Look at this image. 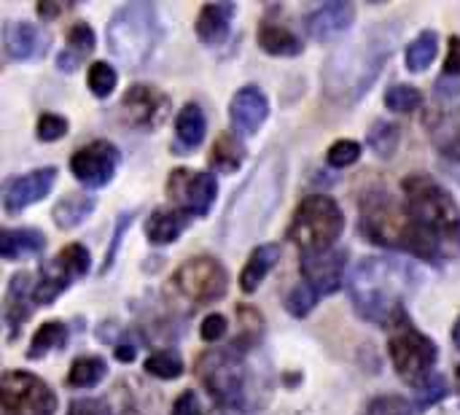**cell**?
Wrapping results in <instances>:
<instances>
[{
    "label": "cell",
    "instance_id": "obj_37",
    "mask_svg": "<svg viewBox=\"0 0 460 415\" xmlns=\"http://www.w3.org/2000/svg\"><path fill=\"white\" fill-rule=\"evenodd\" d=\"M318 300H321V294L310 286V284H296L291 292H288V297H286V311L294 316V319H305V316H310L313 313V308L318 305Z\"/></svg>",
    "mask_w": 460,
    "mask_h": 415
},
{
    "label": "cell",
    "instance_id": "obj_10",
    "mask_svg": "<svg viewBox=\"0 0 460 415\" xmlns=\"http://www.w3.org/2000/svg\"><path fill=\"white\" fill-rule=\"evenodd\" d=\"M172 289L178 292V297H183L194 308H202L226 294L229 273L213 257H191L175 270Z\"/></svg>",
    "mask_w": 460,
    "mask_h": 415
},
{
    "label": "cell",
    "instance_id": "obj_38",
    "mask_svg": "<svg viewBox=\"0 0 460 415\" xmlns=\"http://www.w3.org/2000/svg\"><path fill=\"white\" fill-rule=\"evenodd\" d=\"M86 78H89V89H92L94 97H108L119 84V73L108 62H92Z\"/></svg>",
    "mask_w": 460,
    "mask_h": 415
},
{
    "label": "cell",
    "instance_id": "obj_35",
    "mask_svg": "<svg viewBox=\"0 0 460 415\" xmlns=\"http://www.w3.org/2000/svg\"><path fill=\"white\" fill-rule=\"evenodd\" d=\"M146 373L159 381H178L183 375V362L172 351H156L146 359Z\"/></svg>",
    "mask_w": 460,
    "mask_h": 415
},
{
    "label": "cell",
    "instance_id": "obj_16",
    "mask_svg": "<svg viewBox=\"0 0 460 415\" xmlns=\"http://www.w3.org/2000/svg\"><path fill=\"white\" fill-rule=\"evenodd\" d=\"M57 184V167H38L27 176L11 178L3 186V211L5 216H16L27 211L30 205L40 203Z\"/></svg>",
    "mask_w": 460,
    "mask_h": 415
},
{
    "label": "cell",
    "instance_id": "obj_13",
    "mask_svg": "<svg viewBox=\"0 0 460 415\" xmlns=\"http://www.w3.org/2000/svg\"><path fill=\"white\" fill-rule=\"evenodd\" d=\"M218 194V181L213 173L205 170H191V167H175L167 176V197L175 211L186 213L189 219L208 216L210 205L216 203Z\"/></svg>",
    "mask_w": 460,
    "mask_h": 415
},
{
    "label": "cell",
    "instance_id": "obj_51",
    "mask_svg": "<svg viewBox=\"0 0 460 415\" xmlns=\"http://www.w3.org/2000/svg\"><path fill=\"white\" fill-rule=\"evenodd\" d=\"M437 89H439V95H445V97L460 95V78H453V84H450V76H442L439 84H437Z\"/></svg>",
    "mask_w": 460,
    "mask_h": 415
},
{
    "label": "cell",
    "instance_id": "obj_50",
    "mask_svg": "<svg viewBox=\"0 0 460 415\" xmlns=\"http://www.w3.org/2000/svg\"><path fill=\"white\" fill-rule=\"evenodd\" d=\"M78 65H81V57H75V54H73V51H67V49H62V51H59V57H57V68H59V70L73 73V70H78Z\"/></svg>",
    "mask_w": 460,
    "mask_h": 415
},
{
    "label": "cell",
    "instance_id": "obj_41",
    "mask_svg": "<svg viewBox=\"0 0 460 415\" xmlns=\"http://www.w3.org/2000/svg\"><path fill=\"white\" fill-rule=\"evenodd\" d=\"M67 119L65 116H57V113H43L40 119H38V130H35V135H38V140H43V143H54V140H59V138H65L67 135Z\"/></svg>",
    "mask_w": 460,
    "mask_h": 415
},
{
    "label": "cell",
    "instance_id": "obj_45",
    "mask_svg": "<svg viewBox=\"0 0 460 415\" xmlns=\"http://www.w3.org/2000/svg\"><path fill=\"white\" fill-rule=\"evenodd\" d=\"M67 415H111V408L102 402V400H73L67 405Z\"/></svg>",
    "mask_w": 460,
    "mask_h": 415
},
{
    "label": "cell",
    "instance_id": "obj_24",
    "mask_svg": "<svg viewBox=\"0 0 460 415\" xmlns=\"http://www.w3.org/2000/svg\"><path fill=\"white\" fill-rule=\"evenodd\" d=\"M186 227H189V216L175 208H156L146 219V235H148V243H154V246L175 243Z\"/></svg>",
    "mask_w": 460,
    "mask_h": 415
},
{
    "label": "cell",
    "instance_id": "obj_12",
    "mask_svg": "<svg viewBox=\"0 0 460 415\" xmlns=\"http://www.w3.org/2000/svg\"><path fill=\"white\" fill-rule=\"evenodd\" d=\"M89 273V251L81 243L65 246L54 259H49L35 281V305H51L62 292L73 286V281Z\"/></svg>",
    "mask_w": 460,
    "mask_h": 415
},
{
    "label": "cell",
    "instance_id": "obj_31",
    "mask_svg": "<svg viewBox=\"0 0 460 415\" xmlns=\"http://www.w3.org/2000/svg\"><path fill=\"white\" fill-rule=\"evenodd\" d=\"M439 54V35L434 30H423L410 46H407V70L423 73Z\"/></svg>",
    "mask_w": 460,
    "mask_h": 415
},
{
    "label": "cell",
    "instance_id": "obj_42",
    "mask_svg": "<svg viewBox=\"0 0 460 415\" xmlns=\"http://www.w3.org/2000/svg\"><path fill=\"white\" fill-rule=\"evenodd\" d=\"M364 415H412V405L404 397L388 394V397H377L369 402Z\"/></svg>",
    "mask_w": 460,
    "mask_h": 415
},
{
    "label": "cell",
    "instance_id": "obj_48",
    "mask_svg": "<svg viewBox=\"0 0 460 415\" xmlns=\"http://www.w3.org/2000/svg\"><path fill=\"white\" fill-rule=\"evenodd\" d=\"M445 73L460 78V35L450 38V51H447V62H445Z\"/></svg>",
    "mask_w": 460,
    "mask_h": 415
},
{
    "label": "cell",
    "instance_id": "obj_9",
    "mask_svg": "<svg viewBox=\"0 0 460 415\" xmlns=\"http://www.w3.org/2000/svg\"><path fill=\"white\" fill-rule=\"evenodd\" d=\"M388 354H391V362H394L399 378L404 383H410L412 389L420 386L429 375H434V365L439 359L437 343L429 335H423L420 329H415L410 316L402 319L396 327H391Z\"/></svg>",
    "mask_w": 460,
    "mask_h": 415
},
{
    "label": "cell",
    "instance_id": "obj_46",
    "mask_svg": "<svg viewBox=\"0 0 460 415\" xmlns=\"http://www.w3.org/2000/svg\"><path fill=\"white\" fill-rule=\"evenodd\" d=\"M132 219H135V213H121V219H119V224H116L113 243H111V248H108V254H105V265H102V270H100V273H108V270H111V265H113V257H116V251H119V246H121V238H124L127 227L132 224Z\"/></svg>",
    "mask_w": 460,
    "mask_h": 415
},
{
    "label": "cell",
    "instance_id": "obj_21",
    "mask_svg": "<svg viewBox=\"0 0 460 415\" xmlns=\"http://www.w3.org/2000/svg\"><path fill=\"white\" fill-rule=\"evenodd\" d=\"M3 46H5L8 59L24 62V59L46 54V35L35 24H30V22L11 19L3 27Z\"/></svg>",
    "mask_w": 460,
    "mask_h": 415
},
{
    "label": "cell",
    "instance_id": "obj_25",
    "mask_svg": "<svg viewBox=\"0 0 460 415\" xmlns=\"http://www.w3.org/2000/svg\"><path fill=\"white\" fill-rule=\"evenodd\" d=\"M280 262V246L278 243H264V246H259L253 254H251V259H248V265L243 267V273H240V289L245 292V294H253L264 281H267V275L272 273V267Z\"/></svg>",
    "mask_w": 460,
    "mask_h": 415
},
{
    "label": "cell",
    "instance_id": "obj_43",
    "mask_svg": "<svg viewBox=\"0 0 460 415\" xmlns=\"http://www.w3.org/2000/svg\"><path fill=\"white\" fill-rule=\"evenodd\" d=\"M437 143H439V149H442L447 157H453V159H458L460 162V113L447 124V127L439 130Z\"/></svg>",
    "mask_w": 460,
    "mask_h": 415
},
{
    "label": "cell",
    "instance_id": "obj_49",
    "mask_svg": "<svg viewBox=\"0 0 460 415\" xmlns=\"http://www.w3.org/2000/svg\"><path fill=\"white\" fill-rule=\"evenodd\" d=\"M113 351H116V359L124 362V365L135 362V356H137V346H135V340H132L129 335H124V338L113 346Z\"/></svg>",
    "mask_w": 460,
    "mask_h": 415
},
{
    "label": "cell",
    "instance_id": "obj_4",
    "mask_svg": "<svg viewBox=\"0 0 460 415\" xmlns=\"http://www.w3.org/2000/svg\"><path fill=\"white\" fill-rule=\"evenodd\" d=\"M283 197V159L270 154L245 178L243 189L232 197L224 219V238L229 246H240L264 232Z\"/></svg>",
    "mask_w": 460,
    "mask_h": 415
},
{
    "label": "cell",
    "instance_id": "obj_29",
    "mask_svg": "<svg viewBox=\"0 0 460 415\" xmlns=\"http://www.w3.org/2000/svg\"><path fill=\"white\" fill-rule=\"evenodd\" d=\"M105 375H108V365L100 356H78L70 365L67 386L70 389H92V386L102 383Z\"/></svg>",
    "mask_w": 460,
    "mask_h": 415
},
{
    "label": "cell",
    "instance_id": "obj_28",
    "mask_svg": "<svg viewBox=\"0 0 460 415\" xmlns=\"http://www.w3.org/2000/svg\"><path fill=\"white\" fill-rule=\"evenodd\" d=\"M94 197H89V194H78V192H73V194H65L57 205H54V211H51V216H54V224L59 227V230H73V227H78V224H84L86 219H89V213L94 211Z\"/></svg>",
    "mask_w": 460,
    "mask_h": 415
},
{
    "label": "cell",
    "instance_id": "obj_19",
    "mask_svg": "<svg viewBox=\"0 0 460 415\" xmlns=\"http://www.w3.org/2000/svg\"><path fill=\"white\" fill-rule=\"evenodd\" d=\"M353 22H356V5L348 0H334V3H323L307 16V32L318 43H332L342 38L353 27Z\"/></svg>",
    "mask_w": 460,
    "mask_h": 415
},
{
    "label": "cell",
    "instance_id": "obj_36",
    "mask_svg": "<svg viewBox=\"0 0 460 415\" xmlns=\"http://www.w3.org/2000/svg\"><path fill=\"white\" fill-rule=\"evenodd\" d=\"M447 381L439 375V373H434V375H429L420 386H415V410H429V408H434L437 402H442L445 397H447Z\"/></svg>",
    "mask_w": 460,
    "mask_h": 415
},
{
    "label": "cell",
    "instance_id": "obj_33",
    "mask_svg": "<svg viewBox=\"0 0 460 415\" xmlns=\"http://www.w3.org/2000/svg\"><path fill=\"white\" fill-rule=\"evenodd\" d=\"M243 159H245V149L237 138L232 135H221L213 146V154H210V165L218 170V173H237L243 167Z\"/></svg>",
    "mask_w": 460,
    "mask_h": 415
},
{
    "label": "cell",
    "instance_id": "obj_8",
    "mask_svg": "<svg viewBox=\"0 0 460 415\" xmlns=\"http://www.w3.org/2000/svg\"><path fill=\"white\" fill-rule=\"evenodd\" d=\"M342 230H345V216L340 205L329 194H310L296 205L288 227V238L302 251V257H310V254L332 251Z\"/></svg>",
    "mask_w": 460,
    "mask_h": 415
},
{
    "label": "cell",
    "instance_id": "obj_17",
    "mask_svg": "<svg viewBox=\"0 0 460 415\" xmlns=\"http://www.w3.org/2000/svg\"><path fill=\"white\" fill-rule=\"evenodd\" d=\"M345 267H348V254L342 248H332L326 254H310L302 257L299 262L305 284H310L321 297L334 294L345 286Z\"/></svg>",
    "mask_w": 460,
    "mask_h": 415
},
{
    "label": "cell",
    "instance_id": "obj_2",
    "mask_svg": "<svg viewBox=\"0 0 460 415\" xmlns=\"http://www.w3.org/2000/svg\"><path fill=\"white\" fill-rule=\"evenodd\" d=\"M396 41H399V27L396 24L391 27L385 22L364 32L353 43L340 46L323 68V89L329 100L340 105L358 103L383 73V65L391 59Z\"/></svg>",
    "mask_w": 460,
    "mask_h": 415
},
{
    "label": "cell",
    "instance_id": "obj_26",
    "mask_svg": "<svg viewBox=\"0 0 460 415\" xmlns=\"http://www.w3.org/2000/svg\"><path fill=\"white\" fill-rule=\"evenodd\" d=\"M43 248H46V238L38 230H3L0 232V257L5 262L43 254Z\"/></svg>",
    "mask_w": 460,
    "mask_h": 415
},
{
    "label": "cell",
    "instance_id": "obj_1",
    "mask_svg": "<svg viewBox=\"0 0 460 415\" xmlns=\"http://www.w3.org/2000/svg\"><path fill=\"white\" fill-rule=\"evenodd\" d=\"M420 281L423 275L412 262L369 257L353 267L348 294L364 321L391 329L407 319V300L418 292Z\"/></svg>",
    "mask_w": 460,
    "mask_h": 415
},
{
    "label": "cell",
    "instance_id": "obj_11",
    "mask_svg": "<svg viewBox=\"0 0 460 415\" xmlns=\"http://www.w3.org/2000/svg\"><path fill=\"white\" fill-rule=\"evenodd\" d=\"M0 400L3 415H54L57 413V394L51 386L24 370L5 373L0 381Z\"/></svg>",
    "mask_w": 460,
    "mask_h": 415
},
{
    "label": "cell",
    "instance_id": "obj_34",
    "mask_svg": "<svg viewBox=\"0 0 460 415\" xmlns=\"http://www.w3.org/2000/svg\"><path fill=\"white\" fill-rule=\"evenodd\" d=\"M385 105L394 111V113H410V111H418L423 105V92L418 86H410V84H394L388 86L385 92Z\"/></svg>",
    "mask_w": 460,
    "mask_h": 415
},
{
    "label": "cell",
    "instance_id": "obj_30",
    "mask_svg": "<svg viewBox=\"0 0 460 415\" xmlns=\"http://www.w3.org/2000/svg\"><path fill=\"white\" fill-rule=\"evenodd\" d=\"M67 343V324L62 321H46L35 335H32V343L27 348V356L30 359H43L49 356L51 351L62 348Z\"/></svg>",
    "mask_w": 460,
    "mask_h": 415
},
{
    "label": "cell",
    "instance_id": "obj_53",
    "mask_svg": "<svg viewBox=\"0 0 460 415\" xmlns=\"http://www.w3.org/2000/svg\"><path fill=\"white\" fill-rule=\"evenodd\" d=\"M453 343H456V348L460 351V319L456 321V327H453Z\"/></svg>",
    "mask_w": 460,
    "mask_h": 415
},
{
    "label": "cell",
    "instance_id": "obj_32",
    "mask_svg": "<svg viewBox=\"0 0 460 415\" xmlns=\"http://www.w3.org/2000/svg\"><path fill=\"white\" fill-rule=\"evenodd\" d=\"M399 140H402V130L399 124L394 122H385V119H377L372 124V130L367 132V146L380 157V159H391L399 149Z\"/></svg>",
    "mask_w": 460,
    "mask_h": 415
},
{
    "label": "cell",
    "instance_id": "obj_39",
    "mask_svg": "<svg viewBox=\"0 0 460 415\" xmlns=\"http://www.w3.org/2000/svg\"><path fill=\"white\" fill-rule=\"evenodd\" d=\"M358 159H361V143H356L350 138H342V140L332 143L329 151H326V162L332 167H337V170H345V167L356 165Z\"/></svg>",
    "mask_w": 460,
    "mask_h": 415
},
{
    "label": "cell",
    "instance_id": "obj_47",
    "mask_svg": "<svg viewBox=\"0 0 460 415\" xmlns=\"http://www.w3.org/2000/svg\"><path fill=\"white\" fill-rule=\"evenodd\" d=\"M170 415H205L199 408V400L194 392H183L175 402H172V413Z\"/></svg>",
    "mask_w": 460,
    "mask_h": 415
},
{
    "label": "cell",
    "instance_id": "obj_5",
    "mask_svg": "<svg viewBox=\"0 0 460 415\" xmlns=\"http://www.w3.org/2000/svg\"><path fill=\"white\" fill-rule=\"evenodd\" d=\"M361 232L369 243L391 248V251H404L418 259H434L442 262L437 246L420 232L415 224L412 213L407 211L404 203H399L388 192H367L361 200Z\"/></svg>",
    "mask_w": 460,
    "mask_h": 415
},
{
    "label": "cell",
    "instance_id": "obj_22",
    "mask_svg": "<svg viewBox=\"0 0 460 415\" xmlns=\"http://www.w3.org/2000/svg\"><path fill=\"white\" fill-rule=\"evenodd\" d=\"M237 14L234 3H208L197 16V35L205 46H221L229 38L232 19Z\"/></svg>",
    "mask_w": 460,
    "mask_h": 415
},
{
    "label": "cell",
    "instance_id": "obj_54",
    "mask_svg": "<svg viewBox=\"0 0 460 415\" xmlns=\"http://www.w3.org/2000/svg\"><path fill=\"white\" fill-rule=\"evenodd\" d=\"M456 386H458V392H460V365H458V370H456Z\"/></svg>",
    "mask_w": 460,
    "mask_h": 415
},
{
    "label": "cell",
    "instance_id": "obj_7",
    "mask_svg": "<svg viewBox=\"0 0 460 415\" xmlns=\"http://www.w3.org/2000/svg\"><path fill=\"white\" fill-rule=\"evenodd\" d=\"M105 38H108L111 54L121 65H127L129 70L143 68L154 57V51L162 41V24H159L156 5L146 3V0H132V3L119 5L108 22Z\"/></svg>",
    "mask_w": 460,
    "mask_h": 415
},
{
    "label": "cell",
    "instance_id": "obj_40",
    "mask_svg": "<svg viewBox=\"0 0 460 415\" xmlns=\"http://www.w3.org/2000/svg\"><path fill=\"white\" fill-rule=\"evenodd\" d=\"M67 51H73L75 57H86L94 51V30L86 24V22H75L70 30H67Z\"/></svg>",
    "mask_w": 460,
    "mask_h": 415
},
{
    "label": "cell",
    "instance_id": "obj_27",
    "mask_svg": "<svg viewBox=\"0 0 460 415\" xmlns=\"http://www.w3.org/2000/svg\"><path fill=\"white\" fill-rule=\"evenodd\" d=\"M259 46L272 54V57H296L302 54L305 43L299 41V35H294L288 27L275 24V22H264L259 30Z\"/></svg>",
    "mask_w": 460,
    "mask_h": 415
},
{
    "label": "cell",
    "instance_id": "obj_44",
    "mask_svg": "<svg viewBox=\"0 0 460 415\" xmlns=\"http://www.w3.org/2000/svg\"><path fill=\"white\" fill-rule=\"evenodd\" d=\"M226 329H229L226 319H224L221 313H213V316H208V319L202 321L199 335H202V340H205V343H218V340H224V338H226Z\"/></svg>",
    "mask_w": 460,
    "mask_h": 415
},
{
    "label": "cell",
    "instance_id": "obj_18",
    "mask_svg": "<svg viewBox=\"0 0 460 415\" xmlns=\"http://www.w3.org/2000/svg\"><path fill=\"white\" fill-rule=\"evenodd\" d=\"M270 116V100L259 86H243L229 103V122L240 138H251Z\"/></svg>",
    "mask_w": 460,
    "mask_h": 415
},
{
    "label": "cell",
    "instance_id": "obj_15",
    "mask_svg": "<svg viewBox=\"0 0 460 415\" xmlns=\"http://www.w3.org/2000/svg\"><path fill=\"white\" fill-rule=\"evenodd\" d=\"M121 116L127 124L143 130V132H154L156 127H162L170 116V97L151 86V84H132L124 97H121Z\"/></svg>",
    "mask_w": 460,
    "mask_h": 415
},
{
    "label": "cell",
    "instance_id": "obj_20",
    "mask_svg": "<svg viewBox=\"0 0 460 415\" xmlns=\"http://www.w3.org/2000/svg\"><path fill=\"white\" fill-rule=\"evenodd\" d=\"M32 308H35V286H32V278H30V273H16L8 281L5 300H3V324H5L8 340H16V335L22 332V327L30 319Z\"/></svg>",
    "mask_w": 460,
    "mask_h": 415
},
{
    "label": "cell",
    "instance_id": "obj_14",
    "mask_svg": "<svg viewBox=\"0 0 460 415\" xmlns=\"http://www.w3.org/2000/svg\"><path fill=\"white\" fill-rule=\"evenodd\" d=\"M121 154L111 140H92L70 157V173L86 189H102L113 181Z\"/></svg>",
    "mask_w": 460,
    "mask_h": 415
},
{
    "label": "cell",
    "instance_id": "obj_23",
    "mask_svg": "<svg viewBox=\"0 0 460 415\" xmlns=\"http://www.w3.org/2000/svg\"><path fill=\"white\" fill-rule=\"evenodd\" d=\"M208 135V119L205 111L197 103H186L175 116V138H178V154H189L197 149Z\"/></svg>",
    "mask_w": 460,
    "mask_h": 415
},
{
    "label": "cell",
    "instance_id": "obj_6",
    "mask_svg": "<svg viewBox=\"0 0 460 415\" xmlns=\"http://www.w3.org/2000/svg\"><path fill=\"white\" fill-rule=\"evenodd\" d=\"M404 205L442 259L460 254V208L456 197L431 176L415 173L402 181Z\"/></svg>",
    "mask_w": 460,
    "mask_h": 415
},
{
    "label": "cell",
    "instance_id": "obj_3",
    "mask_svg": "<svg viewBox=\"0 0 460 415\" xmlns=\"http://www.w3.org/2000/svg\"><path fill=\"white\" fill-rule=\"evenodd\" d=\"M253 348L256 346L234 340L229 348H216L197 359V375L218 405L240 413H253L264 402L259 394L270 392V383L261 370L251 365Z\"/></svg>",
    "mask_w": 460,
    "mask_h": 415
},
{
    "label": "cell",
    "instance_id": "obj_52",
    "mask_svg": "<svg viewBox=\"0 0 460 415\" xmlns=\"http://www.w3.org/2000/svg\"><path fill=\"white\" fill-rule=\"evenodd\" d=\"M59 11H62V5H57V3H46V0L38 3V14H40L43 19H54Z\"/></svg>",
    "mask_w": 460,
    "mask_h": 415
}]
</instances>
